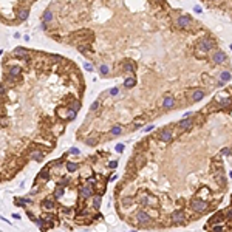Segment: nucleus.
<instances>
[{
    "instance_id": "1",
    "label": "nucleus",
    "mask_w": 232,
    "mask_h": 232,
    "mask_svg": "<svg viewBox=\"0 0 232 232\" xmlns=\"http://www.w3.org/2000/svg\"><path fill=\"white\" fill-rule=\"evenodd\" d=\"M190 207H192V211H195V212H198V214H203V212H207L209 204H207L206 201H203V200H194V201L190 203Z\"/></svg>"
},
{
    "instance_id": "2",
    "label": "nucleus",
    "mask_w": 232,
    "mask_h": 232,
    "mask_svg": "<svg viewBox=\"0 0 232 232\" xmlns=\"http://www.w3.org/2000/svg\"><path fill=\"white\" fill-rule=\"evenodd\" d=\"M198 48L201 51H204V53H207L211 48H214V42L211 39H201L198 42Z\"/></svg>"
},
{
    "instance_id": "3",
    "label": "nucleus",
    "mask_w": 232,
    "mask_h": 232,
    "mask_svg": "<svg viewBox=\"0 0 232 232\" xmlns=\"http://www.w3.org/2000/svg\"><path fill=\"white\" fill-rule=\"evenodd\" d=\"M176 25H178L180 28H187V26L190 25V19L187 16H180L176 19Z\"/></svg>"
},
{
    "instance_id": "4",
    "label": "nucleus",
    "mask_w": 232,
    "mask_h": 232,
    "mask_svg": "<svg viewBox=\"0 0 232 232\" xmlns=\"http://www.w3.org/2000/svg\"><path fill=\"white\" fill-rule=\"evenodd\" d=\"M192 122H194V119H192L190 116H187L186 119H183L181 122L178 124V127L183 129V130H187V129H190V127H192Z\"/></svg>"
},
{
    "instance_id": "5",
    "label": "nucleus",
    "mask_w": 232,
    "mask_h": 232,
    "mask_svg": "<svg viewBox=\"0 0 232 232\" xmlns=\"http://www.w3.org/2000/svg\"><path fill=\"white\" fill-rule=\"evenodd\" d=\"M172 221L175 223V224H180L184 221V214H183L181 211H176V212H173L172 214Z\"/></svg>"
},
{
    "instance_id": "6",
    "label": "nucleus",
    "mask_w": 232,
    "mask_h": 232,
    "mask_svg": "<svg viewBox=\"0 0 232 232\" xmlns=\"http://www.w3.org/2000/svg\"><path fill=\"white\" fill-rule=\"evenodd\" d=\"M212 60H214L215 64H223V62L226 60V54H224L223 51H217L215 54H214V57H212Z\"/></svg>"
},
{
    "instance_id": "7",
    "label": "nucleus",
    "mask_w": 232,
    "mask_h": 232,
    "mask_svg": "<svg viewBox=\"0 0 232 232\" xmlns=\"http://www.w3.org/2000/svg\"><path fill=\"white\" fill-rule=\"evenodd\" d=\"M204 98V91L203 90H194L192 91V102H198Z\"/></svg>"
},
{
    "instance_id": "8",
    "label": "nucleus",
    "mask_w": 232,
    "mask_h": 232,
    "mask_svg": "<svg viewBox=\"0 0 232 232\" xmlns=\"http://www.w3.org/2000/svg\"><path fill=\"white\" fill-rule=\"evenodd\" d=\"M138 221H139V223H142V224H146V223H149L150 221V217H149V214H146V212H142V211H141V212H138Z\"/></svg>"
},
{
    "instance_id": "9",
    "label": "nucleus",
    "mask_w": 232,
    "mask_h": 232,
    "mask_svg": "<svg viewBox=\"0 0 232 232\" xmlns=\"http://www.w3.org/2000/svg\"><path fill=\"white\" fill-rule=\"evenodd\" d=\"M159 138H161L163 142H169V141L172 139V132H170V130H164V132H161Z\"/></svg>"
},
{
    "instance_id": "10",
    "label": "nucleus",
    "mask_w": 232,
    "mask_h": 232,
    "mask_svg": "<svg viewBox=\"0 0 232 232\" xmlns=\"http://www.w3.org/2000/svg\"><path fill=\"white\" fill-rule=\"evenodd\" d=\"M91 194H93V190H91V187H90V186H84L82 189H81V195H82L84 198H88Z\"/></svg>"
},
{
    "instance_id": "11",
    "label": "nucleus",
    "mask_w": 232,
    "mask_h": 232,
    "mask_svg": "<svg viewBox=\"0 0 232 232\" xmlns=\"http://www.w3.org/2000/svg\"><path fill=\"white\" fill-rule=\"evenodd\" d=\"M173 104H175V99H173L172 96H167V98H164L163 105H164L166 108H172V107H173Z\"/></svg>"
},
{
    "instance_id": "12",
    "label": "nucleus",
    "mask_w": 232,
    "mask_h": 232,
    "mask_svg": "<svg viewBox=\"0 0 232 232\" xmlns=\"http://www.w3.org/2000/svg\"><path fill=\"white\" fill-rule=\"evenodd\" d=\"M14 54H16V56H20V57H23V59H26L28 51L25 50V48H16V50H14Z\"/></svg>"
},
{
    "instance_id": "13",
    "label": "nucleus",
    "mask_w": 232,
    "mask_h": 232,
    "mask_svg": "<svg viewBox=\"0 0 232 232\" xmlns=\"http://www.w3.org/2000/svg\"><path fill=\"white\" fill-rule=\"evenodd\" d=\"M28 19V8H23L19 11V20H26Z\"/></svg>"
},
{
    "instance_id": "14",
    "label": "nucleus",
    "mask_w": 232,
    "mask_h": 232,
    "mask_svg": "<svg viewBox=\"0 0 232 232\" xmlns=\"http://www.w3.org/2000/svg\"><path fill=\"white\" fill-rule=\"evenodd\" d=\"M42 20H43V22H51V20H53V13H51L50 9H47V11L43 13V16H42Z\"/></svg>"
},
{
    "instance_id": "15",
    "label": "nucleus",
    "mask_w": 232,
    "mask_h": 232,
    "mask_svg": "<svg viewBox=\"0 0 232 232\" xmlns=\"http://www.w3.org/2000/svg\"><path fill=\"white\" fill-rule=\"evenodd\" d=\"M231 73H229V71H221V73H220V79H221V81H224V82H226V81H231Z\"/></svg>"
},
{
    "instance_id": "16",
    "label": "nucleus",
    "mask_w": 232,
    "mask_h": 232,
    "mask_svg": "<svg viewBox=\"0 0 232 232\" xmlns=\"http://www.w3.org/2000/svg\"><path fill=\"white\" fill-rule=\"evenodd\" d=\"M110 133H112L113 136H118V135H121V133H122V127H121V125H115V127H112Z\"/></svg>"
},
{
    "instance_id": "17",
    "label": "nucleus",
    "mask_w": 232,
    "mask_h": 232,
    "mask_svg": "<svg viewBox=\"0 0 232 232\" xmlns=\"http://www.w3.org/2000/svg\"><path fill=\"white\" fill-rule=\"evenodd\" d=\"M31 156H33L34 161H42V159H43V153H42V152H33Z\"/></svg>"
},
{
    "instance_id": "18",
    "label": "nucleus",
    "mask_w": 232,
    "mask_h": 232,
    "mask_svg": "<svg viewBox=\"0 0 232 232\" xmlns=\"http://www.w3.org/2000/svg\"><path fill=\"white\" fill-rule=\"evenodd\" d=\"M223 220V214L221 212H218V214H215V215L211 218V223H220Z\"/></svg>"
},
{
    "instance_id": "19",
    "label": "nucleus",
    "mask_w": 232,
    "mask_h": 232,
    "mask_svg": "<svg viewBox=\"0 0 232 232\" xmlns=\"http://www.w3.org/2000/svg\"><path fill=\"white\" fill-rule=\"evenodd\" d=\"M135 79L133 78H127L125 79V82H124V87H127V88H132V87H135Z\"/></svg>"
},
{
    "instance_id": "20",
    "label": "nucleus",
    "mask_w": 232,
    "mask_h": 232,
    "mask_svg": "<svg viewBox=\"0 0 232 232\" xmlns=\"http://www.w3.org/2000/svg\"><path fill=\"white\" fill-rule=\"evenodd\" d=\"M133 68H135V65H133L130 60L124 62V71H133Z\"/></svg>"
},
{
    "instance_id": "21",
    "label": "nucleus",
    "mask_w": 232,
    "mask_h": 232,
    "mask_svg": "<svg viewBox=\"0 0 232 232\" xmlns=\"http://www.w3.org/2000/svg\"><path fill=\"white\" fill-rule=\"evenodd\" d=\"M99 71H101V74H102V76H107V74L110 73V70H108V67H107V65H101L99 67Z\"/></svg>"
},
{
    "instance_id": "22",
    "label": "nucleus",
    "mask_w": 232,
    "mask_h": 232,
    "mask_svg": "<svg viewBox=\"0 0 232 232\" xmlns=\"http://www.w3.org/2000/svg\"><path fill=\"white\" fill-rule=\"evenodd\" d=\"M42 206H43V207H47V209H53V207H54V203L50 201V200H45V201L42 203Z\"/></svg>"
},
{
    "instance_id": "23",
    "label": "nucleus",
    "mask_w": 232,
    "mask_h": 232,
    "mask_svg": "<svg viewBox=\"0 0 232 232\" xmlns=\"http://www.w3.org/2000/svg\"><path fill=\"white\" fill-rule=\"evenodd\" d=\"M78 167H79V166H78L76 163H67V169H68L70 172H74V170H76Z\"/></svg>"
},
{
    "instance_id": "24",
    "label": "nucleus",
    "mask_w": 232,
    "mask_h": 232,
    "mask_svg": "<svg viewBox=\"0 0 232 232\" xmlns=\"http://www.w3.org/2000/svg\"><path fill=\"white\" fill-rule=\"evenodd\" d=\"M9 73H11V78H14V76H17V74L20 73V67H13Z\"/></svg>"
},
{
    "instance_id": "25",
    "label": "nucleus",
    "mask_w": 232,
    "mask_h": 232,
    "mask_svg": "<svg viewBox=\"0 0 232 232\" xmlns=\"http://www.w3.org/2000/svg\"><path fill=\"white\" fill-rule=\"evenodd\" d=\"M62 195H64V189H62V186H60L59 189H56V192H54V197H56V198H60Z\"/></svg>"
},
{
    "instance_id": "26",
    "label": "nucleus",
    "mask_w": 232,
    "mask_h": 232,
    "mask_svg": "<svg viewBox=\"0 0 232 232\" xmlns=\"http://www.w3.org/2000/svg\"><path fill=\"white\" fill-rule=\"evenodd\" d=\"M93 206L98 209L101 206V195H98V197H95V200H93Z\"/></svg>"
},
{
    "instance_id": "27",
    "label": "nucleus",
    "mask_w": 232,
    "mask_h": 232,
    "mask_svg": "<svg viewBox=\"0 0 232 232\" xmlns=\"http://www.w3.org/2000/svg\"><path fill=\"white\" fill-rule=\"evenodd\" d=\"M110 96H116V95H119V90H118V87H113V88H110Z\"/></svg>"
},
{
    "instance_id": "28",
    "label": "nucleus",
    "mask_w": 232,
    "mask_h": 232,
    "mask_svg": "<svg viewBox=\"0 0 232 232\" xmlns=\"http://www.w3.org/2000/svg\"><path fill=\"white\" fill-rule=\"evenodd\" d=\"M99 101H95V102H93V104H91V107H90V108H91V112H93V110H98V107H99Z\"/></svg>"
},
{
    "instance_id": "29",
    "label": "nucleus",
    "mask_w": 232,
    "mask_h": 232,
    "mask_svg": "<svg viewBox=\"0 0 232 232\" xmlns=\"http://www.w3.org/2000/svg\"><path fill=\"white\" fill-rule=\"evenodd\" d=\"M84 68H85L87 71H93V65H91V64H88V62H85V64H84Z\"/></svg>"
},
{
    "instance_id": "30",
    "label": "nucleus",
    "mask_w": 232,
    "mask_h": 232,
    "mask_svg": "<svg viewBox=\"0 0 232 232\" xmlns=\"http://www.w3.org/2000/svg\"><path fill=\"white\" fill-rule=\"evenodd\" d=\"M74 116H76V110H73V108H71V110H70V113H68L70 121H71V119H74Z\"/></svg>"
},
{
    "instance_id": "31",
    "label": "nucleus",
    "mask_w": 232,
    "mask_h": 232,
    "mask_svg": "<svg viewBox=\"0 0 232 232\" xmlns=\"http://www.w3.org/2000/svg\"><path fill=\"white\" fill-rule=\"evenodd\" d=\"M68 183H70V180H65V178H64V180H60V181H59V184H60L62 187H65V186H68Z\"/></svg>"
},
{
    "instance_id": "32",
    "label": "nucleus",
    "mask_w": 232,
    "mask_h": 232,
    "mask_svg": "<svg viewBox=\"0 0 232 232\" xmlns=\"http://www.w3.org/2000/svg\"><path fill=\"white\" fill-rule=\"evenodd\" d=\"M79 107H81V104H79V102H74V104H73V107H71V108H73V110H76V112H78V110H79Z\"/></svg>"
},
{
    "instance_id": "33",
    "label": "nucleus",
    "mask_w": 232,
    "mask_h": 232,
    "mask_svg": "<svg viewBox=\"0 0 232 232\" xmlns=\"http://www.w3.org/2000/svg\"><path fill=\"white\" fill-rule=\"evenodd\" d=\"M108 167H110V169H115V167H118V161H112V163L108 164Z\"/></svg>"
},
{
    "instance_id": "34",
    "label": "nucleus",
    "mask_w": 232,
    "mask_h": 232,
    "mask_svg": "<svg viewBox=\"0 0 232 232\" xmlns=\"http://www.w3.org/2000/svg\"><path fill=\"white\" fill-rule=\"evenodd\" d=\"M221 155H231V150H229L228 147H226V149H223V150H221Z\"/></svg>"
},
{
    "instance_id": "35",
    "label": "nucleus",
    "mask_w": 232,
    "mask_h": 232,
    "mask_svg": "<svg viewBox=\"0 0 232 232\" xmlns=\"http://www.w3.org/2000/svg\"><path fill=\"white\" fill-rule=\"evenodd\" d=\"M87 144L88 146H95L96 144V139H87Z\"/></svg>"
},
{
    "instance_id": "36",
    "label": "nucleus",
    "mask_w": 232,
    "mask_h": 232,
    "mask_svg": "<svg viewBox=\"0 0 232 232\" xmlns=\"http://www.w3.org/2000/svg\"><path fill=\"white\" fill-rule=\"evenodd\" d=\"M122 150H124V146H122V144H119V146H116V152H119V153H121Z\"/></svg>"
},
{
    "instance_id": "37",
    "label": "nucleus",
    "mask_w": 232,
    "mask_h": 232,
    "mask_svg": "<svg viewBox=\"0 0 232 232\" xmlns=\"http://www.w3.org/2000/svg\"><path fill=\"white\" fill-rule=\"evenodd\" d=\"M124 204H132V198H124Z\"/></svg>"
},
{
    "instance_id": "38",
    "label": "nucleus",
    "mask_w": 232,
    "mask_h": 232,
    "mask_svg": "<svg viewBox=\"0 0 232 232\" xmlns=\"http://www.w3.org/2000/svg\"><path fill=\"white\" fill-rule=\"evenodd\" d=\"M231 104V101L229 99H224V101H221V105H229Z\"/></svg>"
},
{
    "instance_id": "39",
    "label": "nucleus",
    "mask_w": 232,
    "mask_h": 232,
    "mask_svg": "<svg viewBox=\"0 0 232 232\" xmlns=\"http://www.w3.org/2000/svg\"><path fill=\"white\" fill-rule=\"evenodd\" d=\"M152 129H153V125H149V127H146V129H144V132H150Z\"/></svg>"
},
{
    "instance_id": "40",
    "label": "nucleus",
    "mask_w": 232,
    "mask_h": 232,
    "mask_svg": "<svg viewBox=\"0 0 232 232\" xmlns=\"http://www.w3.org/2000/svg\"><path fill=\"white\" fill-rule=\"evenodd\" d=\"M70 152H71V153H79V150L76 149V147H73V149L70 150Z\"/></svg>"
},
{
    "instance_id": "41",
    "label": "nucleus",
    "mask_w": 232,
    "mask_h": 232,
    "mask_svg": "<svg viewBox=\"0 0 232 232\" xmlns=\"http://www.w3.org/2000/svg\"><path fill=\"white\" fill-rule=\"evenodd\" d=\"M221 229H223L221 226H214V231H221Z\"/></svg>"
},
{
    "instance_id": "42",
    "label": "nucleus",
    "mask_w": 232,
    "mask_h": 232,
    "mask_svg": "<svg viewBox=\"0 0 232 232\" xmlns=\"http://www.w3.org/2000/svg\"><path fill=\"white\" fill-rule=\"evenodd\" d=\"M195 13H198V14L201 13V8H200V6H195Z\"/></svg>"
},
{
    "instance_id": "43",
    "label": "nucleus",
    "mask_w": 232,
    "mask_h": 232,
    "mask_svg": "<svg viewBox=\"0 0 232 232\" xmlns=\"http://www.w3.org/2000/svg\"><path fill=\"white\" fill-rule=\"evenodd\" d=\"M228 218H232V209L231 211H228Z\"/></svg>"
},
{
    "instance_id": "44",
    "label": "nucleus",
    "mask_w": 232,
    "mask_h": 232,
    "mask_svg": "<svg viewBox=\"0 0 232 232\" xmlns=\"http://www.w3.org/2000/svg\"><path fill=\"white\" fill-rule=\"evenodd\" d=\"M231 48H232V45H231Z\"/></svg>"
}]
</instances>
